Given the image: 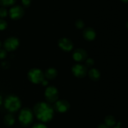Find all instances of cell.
<instances>
[{"label":"cell","mask_w":128,"mask_h":128,"mask_svg":"<svg viewBox=\"0 0 128 128\" xmlns=\"http://www.w3.org/2000/svg\"><path fill=\"white\" fill-rule=\"evenodd\" d=\"M34 113L39 120L44 122H47L53 117L54 110L50 104L41 102L34 105Z\"/></svg>","instance_id":"obj_1"},{"label":"cell","mask_w":128,"mask_h":128,"mask_svg":"<svg viewBox=\"0 0 128 128\" xmlns=\"http://www.w3.org/2000/svg\"><path fill=\"white\" fill-rule=\"evenodd\" d=\"M21 102L18 97L14 95H8L5 99L4 107L8 110L11 112H16L20 109Z\"/></svg>","instance_id":"obj_2"},{"label":"cell","mask_w":128,"mask_h":128,"mask_svg":"<svg viewBox=\"0 0 128 128\" xmlns=\"http://www.w3.org/2000/svg\"><path fill=\"white\" fill-rule=\"evenodd\" d=\"M18 118L20 124L23 126L27 127L32 123L33 113L29 108H24L20 111Z\"/></svg>","instance_id":"obj_3"},{"label":"cell","mask_w":128,"mask_h":128,"mask_svg":"<svg viewBox=\"0 0 128 128\" xmlns=\"http://www.w3.org/2000/svg\"><path fill=\"white\" fill-rule=\"evenodd\" d=\"M28 78L31 82L38 84L44 79V74L39 69H32L28 73Z\"/></svg>","instance_id":"obj_4"},{"label":"cell","mask_w":128,"mask_h":128,"mask_svg":"<svg viewBox=\"0 0 128 128\" xmlns=\"http://www.w3.org/2000/svg\"><path fill=\"white\" fill-rule=\"evenodd\" d=\"M45 98L50 103L56 102L59 98V92L58 89L54 86H49L46 88L44 92Z\"/></svg>","instance_id":"obj_5"},{"label":"cell","mask_w":128,"mask_h":128,"mask_svg":"<svg viewBox=\"0 0 128 128\" xmlns=\"http://www.w3.org/2000/svg\"><path fill=\"white\" fill-rule=\"evenodd\" d=\"M20 45V41L16 37H10L6 39L4 43V47L6 51H12L16 50Z\"/></svg>","instance_id":"obj_6"},{"label":"cell","mask_w":128,"mask_h":128,"mask_svg":"<svg viewBox=\"0 0 128 128\" xmlns=\"http://www.w3.org/2000/svg\"><path fill=\"white\" fill-rule=\"evenodd\" d=\"M72 72L78 78H83L87 75L88 70L86 66L81 64H76L72 67Z\"/></svg>","instance_id":"obj_7"},{"label":"cell","mask_w":128,"mask_h":128,"mask_svg":"<svg viewBox=\"0 0 128 128\" xmlns=\"http://www.w3.org/2000/svg\"><path fill=\"white\" fill-rule=\"evenodd\" d=\"M9 13L12 20H19L24 16V10L22 6H14L10 9Z\"/></svg>","instance_id":"obj_8"},{"label":"cell","mask_w":128,"mask_h":128,"mask_svg":"<svg viewBox=\"0 0 128 128\" xmlns=\"http://www.w3.org/2000/svg\"><path fill=\"white\" fill-rule=\"evenodd\" d=\"M54 108L56 111L60 113L66 112L70 109V104L66 100H58L55 102Z\"/></svg>","instance_id":"obj_9"},{"label":"cell","mask_w":128,"mask_h":128,"mask_svg":"<svg viewBox=\"0 0 128 128\" xmlns=\"http://www.w3.org/2000/svg\"><path fill=\"white\" fill-rule=\"evenodd\" d=\"M72 58L75 61L81 62L86 60L88 58V53L82 48L76 49L72 54Z\"/></svg>","instance_id":"obj_10"},{"label":"cell","mask_w":128,"mask_h":128,"mask_svg":"<svg viewBox=\"0 0 128 128\" xmlns=\"http://www.w3.org/2000/svg\"><path fill=\"white\" fill-rule=\"evenodd\" d=\"M58 45L61 50L64 51H70L73 48V43L70 39L62 38L58 41Z\"/></svg>","instance_id":"obj_11"},{"label":"cell","mask_w":128,"mask_h":128,"mask_svg":"<svg viewBox=\"0 0 128 128\" xmlns=\"http://www.w3.org/2000/svg\"><path fill=\"white\" fill-rule=\"evenodd\" d=\"M84 38L87 41H92L95 39L96 36V33L95 30L92 28H87L83 30L82 32Z\"/></svg>","instance_id":"obj_12"},{"label":"cell","mask_w":128,"mask_h":128,"mask_svg":"<svg viewBox=\"0 0 128 128\" xmlns=\"http://www.w3.org/2000/svg\"><path fill=\"white\" fill-rule=\"evenodd\" d=\"M88 74L89 77L92 80H94V81L98 80L100 79V77H101L100 72L97 69H95V68L90 69L89 72H88Z\"/></svg>","instance_id":"obj_13"},{"label":"cell","mask_w":128,"mask_h":128,"mask_svg":"<svg viewBox=\"0 0 128 128\" xmlns=\"http://www.w3.org/2000/svg\"><path fill=\"white\" fill-rule=\"evenodd\" d=\"M58 75V71L54 68H49L46 69L44 72V77L48 80H52Z\"/></svg>","instance_id":"obj_14"},{"label":"cell","mask_w":128,"mask_h":128,"mask_svg":"<svg viewBox=\"0 0 128 128\" xmlns=\"http://www.w3.org/2000/svg\"><path fill=\"white\" fill-rule=\"evenodd\" d=\"M15 122L14 117L12 114H8L4 117V123L7 126H11Z\"/></svg>","instance_id":"obj_15"},{"label":"cell","mask_w":128,"mask_h":128,"mask_svg":"<svg viewBox=\"0 0 128 128\" xmlns=\"http://www.w3.org/2000/svg\"><path fill=\"white\" fill-rule=\"evenodd\" d=\"M104 122L108 127H113L116 124V121L115 118L112 115H107L104 119Z\"/></svg>","instance_id":"obj_16"},{"label":"cell","mask_w":128,"mask_h":128,"mask_svg":"<svg viewBox=\"0 0 128 128\" xmlns=\"http://www.w3.org/2000/svg\"><path fill=\"white\" fill-rule=\"evenodd\" d=\"M16 0H0V5L2 6H12L14 4Z\"/></svg>","instance_id":"obj_17"},{"label":"cell","mask_w":128,"mask_h":128,"mask_svg":"<svg viewBox=\"0 0 128 128\" xmlns=\"http://www.w3.org/2000/svg\"><path fill=\"white\" fill-rule=\"evenodd\" d=\"M76 27L78 29H82L84 26V22L82 20H78L75 23Z\"/></svg>","instance_id":"obj_18"},{"label":"cell","mask_w":128,"mask_h":128,"mask_svg":"<svg viewBox=\"0 0 128 128\" xmlns=\"http://www.w3.org/2000/svg\"><path fill=\"white\" fill-rule=\"evenodd\" d=\"M8 24L5 20L0 19V30H4L7 28Z\"/></svg>","instance_id":"obj_19"},{"label":"cell","mask_w":128,"mask_h":128,"mask_svg":"<svg viewBox=\"0 0 128 128\" xmlns=\"http://www.w3.org/2000/svg\"><path fill=\"white\" fill-rule=\"evenodd\" d=\"M7 15H8V12L6 9L4 7L0 8V17L4 18L7 16Z\"/></svg>","instance_id":"obj_20"},{"label":"cell","mask_w":128,"mask_h":128,"mask_svg":"<svg viewBox=\"0 0 128 128\" xmlns=\"http://www.w3.org/2000/svg\"><path fill=\"white\" fill-rule=\"evenodd\" d=\"M86 61V66L88 67H91L94 65V61L92 60V58H86V60H85Z\"/></svg>","instance_id":"obj_21"},{"label":"cell","mask_w":128,"mask_h":128,"mask_svg":"<svg viewBox=\"0 0 128 128\" xmlns=\"http://www.w3.org/2000/svg\"><path fill=\"white\" fill-rule=\"evenodd\" d=\"M7 53L4 49H0V59H4L6 56Z\"/></svg>","instance_id":"obj_22"},{"label":"cell","mask_w":128,"mask_h":128,"mask_svg":"<svg viewBox=\"0 0 128 128\" xmlns=\"http://www.w3.org/2000/svg\"><path fill=\"white\" fill-rule=\"evenodd\" d=\"M32 128H48L44 124L42 123H36L32 126Z\"/></svg>","instance_id":"obj_23"},{"label":"cell","mask_w":128,"mask_h":128,"mask_svg":"<svg viewBox=\"0 0 128 128\" xmlns=\"http://www.w3.org/2000/svg\"><path fill=\"white\" fill-rule=\"evenodd\" d=\"M31 0H22V4L24 7L28 8L30 6Z\"/></svg>","instance_id":"obj_24"},{"label":"cell","mask_w":128,"mask_h":128,"mask_svg":"<svg viewBox=\"0 0 128 128\" xmlns=\"http://www.w3.org/2000/svg\"><path fill=\"white\" fill-rule=\"evenodd\" d=\"M1 66H2V67L4 68V69H8V68L10 67V65H9V63L7 62V61H3V62L1 63Z\"/></svg>","instance_id":"obj_25"},{"label":"cell","mask_w":128,"mask_h":128,"mask_svg":"<svg viewBox=\"0 0 128 128\" xmlns=\"http://www.w3.org/2000/svg\"><path fill=\"white\" fill-rule=\"evenodd\" d=\"M98 128H110L108 125H106L105 124H101L98 125Z\"/></svg>","instance_id":"obj_26"},{"label":"cell","mask_w":128,"mask_h":128,"mask_svg":"<svg viewBox=\"0 0 128 128\" xmlns=\"http://www.w3.org/2000/svg\"><path fill=\"white\" fill-rule=\"evenodd\" d=\"M41 84H42V85H44V86H46V85H47L48 84V81L47 80L44 79L42 81V82H41Z\"/></svg>","instance_id":"obj_27"},{"label":"cell","mask_w":128,"mask_h":128,"mask_svg":"<svg viewBox=\"0 0 128 128\" xmlns=\"http://www.w3.org/2000/svg\"><path fill=\"white\" fill-rule=\"evenodd\" d=\"M1 104H2V97H1V96L0 95V105H1Z\"/></svg>","instance_id":"obj_28"},{"label":"cell","mask_w":128,"mask_h":128,"mask_svg":"<svg viewBox=\"0 0 128 128\" xmlns=\"http://www.w3.org/2000/svg\"><path fill=\"white\" fill-rule=\"evenodd\" d=\"M124 3H128V0H121Z\"/></svg>","instance_id":"obj_29"},{"label":"cell","mask_w":128,"mask_h":128,"mask_svg":"<svg viewBox=\"0 0 128 128\" xmlns=\"http://www.w3.org/2000/svg\"><path fill=\"white\" fill-rule=\"evenodd\" d=\"M114 128H121V127H120V125H117V126H116V127H114Z\"/></svg>","instance_id":"obj_30"},{"label":"cell","mask_w":128,"mask_h":128,"mask_svg":"<svg viewBox=\"0 0 128 128\" xmlns=\"http://www.w3.org/2000/svg\"><path fill=\"white\" fill-rule=\"evenodd\" d=\"M126 27H127V28L128 29V21L127 22V23H126Z\"/></svg>","instance_id":"obj_31"},{"label":"cell","mask_w":128,"mask_h":128,"mask_svg":"<svg viewBox=\"0 0 128 128\" xmlns=\"http://www.w3.org/2000/svg\"><path fill=\"white\" fill-rule=\"evenodd\" d=\"M1 41H0V48H1Z\"/></svg>","instance_id":"obj_32"}]
</instances>
